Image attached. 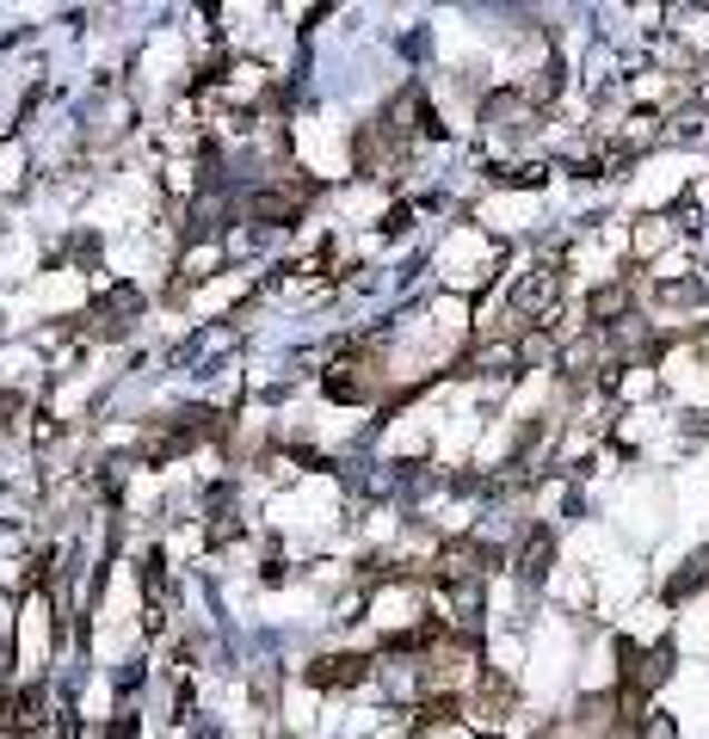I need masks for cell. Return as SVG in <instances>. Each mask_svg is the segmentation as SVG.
Masks as SVG:
<instances>
[{"label": "cell", "mask_w": 709, "mask_h": 739, "mask_svg": "<svg viewBox=\"0 0 709 739\" xmlns=\"http://www.w3.org/2000/svg\"><path fill=\"white\" fill-rule=\"evenodd\" d=\"M364 672H371V660H358V653H334V660H315V666H308V684L346 690V684H358Z\"/></svg>", "instance_id": "6da1fadb"}, {"label": "cell", "mask_w": 709, "mask_h": 739, "mask_svg": "<svg viewBox=\"0 0 709 739\" xmlns=\"http://www.w3.org/2000/svg\"><path fill=\"white\" fill-rule=\"evenodd\" d=\"M519 308H524V315H549V308H555V272L524 277V284H519Z\"/></svg>", "instance_id": "7a4b0ae2"}, {"label": "cell", "mask_w": 709, "mask_h": 739, "mask_svg": "<svg viewBox=\"0 0 709 739\" xmlns=\"http://www.w3.org/2000/svg\"><path fill=\"white\" fill-rule=\"evenodd\" d=\"M697 585H709V549L697 554V561H685V573L667 585V592H672V598H685V592H697Z\"/></svg>", "instance_id": "3957f363"}, {"label": "cell", "mask_w": 709, "mask_h": 739, "mask_svg": "<svg viewBox=\"0 0 709 739\" xmlns=\"http://www.w3.org/2000/svg\"><path fill=\"white\" fill-rule=\"evenodd\" d=\"M543 561H549V536L536 530V536L524 542V554H519V573H524V580H536V573H543Z\"/></svg>", "instance_id": "277c9868"}, {"label": "cell", "mask_w": 709, "mask_h": 739, "mask_svg": "<svg viewBox=\"0 0 709 739\" xmlns=\"http://www.w3.org/2000/svg\"><path fill=\"white\" fill-rule=\"evenodd\" d=\"M456 721V697H426V709H420V727H444Z\"/></svg>", "instance_id": "5b68a950"}, {"label": "cell", "mask_w": 709, "mask_h": 739, "mask_svg": "<svg viewBox=\"0 0 709 739\" xmlns=\"http://www.w3.org/2000/svg\"><path fill=\"white\" fill-rule=\"evenodd\" d=\"M617 308H623V290H599V296H592V315H599V321H611Z\"/></svg>", "instance_id": "8992f818"}, {"label": "cell", "mask_w": 709, "mask_h": 739, "mask_svg": "<svg viewBox=\"0 0 709 739\" xmlns=\"http://www.w3.org/2000/svg\"><path fill=\"white\" fill-rule=\"evenodd\" d=\"M642 739H679V733H672L667 715H642Z\"/></svg>", "instance_id": "52a82bcc"}]
</instances>
